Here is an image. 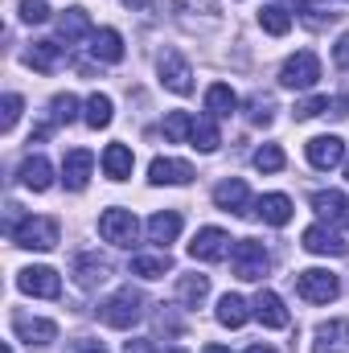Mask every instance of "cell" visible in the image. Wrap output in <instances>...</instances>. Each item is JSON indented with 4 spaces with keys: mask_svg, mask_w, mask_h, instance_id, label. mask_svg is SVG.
Returning a JSON list of instances; mask_svg holds the SVG:
<instances>
[{
    "mask_svg": "<svg viewBox=\"0 0 349 353\" xmlns=\"http://www.w3.org/2000/svg\"><path fill=\"white\" fill-rule=\"evenodd\" d=\"M140 316H144V296L136 288H119L111 300L99 304V321L111 325V329H132Z\"/></svg>",
    "mask_w": 349,
    "mask_h": 353,
    "instance_id": "cell-1",
    "label": "cell"
},
{
    "mask_svg": "<svg viewBox=\"0 0 349 353\" xmlns=\"http://www.w3.org/2000/svg\"><path fill=\"white\" fill-rule=\"evenodd\" d=\"M317 79H321V62H317V54H312V50L292 54V58L283 62V70H279V83H283V87H292V90L317 87Z\"/></svg>",
    "mask_w": 349,
    "mask_h": 353,
    "instance_id": "cell-2",
    "label": "cell"
},
{
    "mask_svg": "<svg viewBox=\"0 0 349 353\" xmlns=\"http://www.w3.org/2000/svg\"><path fill=\"white\" fill-rule=\"evenodd\" d=\"M12 243L29 247V251H50V247H58V222L54 218H25L12 230Z\"/></svg>",
    "mask_w": 349,
    "mask_h": 353,
    "instance_id": "cell-3",
    "label": "cell"
},
{
    "mask_svg": "<svg viewBox=\"0 0 349 353\" xmlns=\"http://www.w3.org/2000/svg\"><path fill=\"white\" fill-rule=\"evenodd\" d=\"M230 263H235V275L239 279H263L267 275V251H263V243H255V239H239L230 247Z\"/></svg>",
    "mask_w": 349,
    "mask_h": 353,
    "instance_id": "cell-4",
    "label": "cell"
},
{
    "mask_svg": "<svg viewBox=\"0 0 349 353\" xmlns=\"http://www.w3.org/2000/svg\"><path fill=\"white\" fill-rule=\"evenodd\" d=\"M296 292L308 300V304H329V300H337V275H329V271H321V267H308V271H300L296 275Z\"/></svg>",
    "mask_w": 349,
    "mask_h": 353,
    "instance_id": "cell-5",
    "label": "cell"
},
{
    "mask_svg": "<svg viewBox=\"0 0 349 353\" xmlns=\"http://www.w3.org/2000/svg\"><path fill=\"white\" fill-rule=\"evenodd\" d=\"M17 288L29 292V296H41V300H58L62 296V279L54 267H25L17 275Z\"/></svg>",
    "mask_w": 349,
    "mask_h": 353,
    "instance_id": "cell-6",
    "label": "cell"
},
{
    "mask_svg": "<svg viewBox=\"0 0 349 353\" xmlns=\"http://www.w3.org/2000/svg\"><path fill=\"white\" fill-rule=\"evenodd\" d=\"M99 234L115 247H132L136 243V214L132 210H107L99 218Z\"/></svg>",
    "mask_w": 349,
    "mask_h": 353,
    "instance_id": "cell-7",
    "label": "cell"
},
{
    "mask_svg": "<svg viewBox=\"0 0 349 353\" xmlns=\"http://www.w3.org/2000/svg\"><path fill=\"white\" fill-rule=\"evenodd\" d=\"M304 152H308V165L312 169H337L341 161H346V144H341V136H312L308 144H304Z\"/></svg>",
    "mask_w": 349,
    "mask_h": 353,
    "instance_id": "cell-8",
    "label": "cell"
},
{
    "mask_svg": "<svg viewBox=\"0 0 349 353\" xmlns=\"http://www.w3.org/2000/svg\"><path fill=\"white\" fill-rule=\"evenodd\" d=\"M226 251H230V234H226V230H218V226L197 230V234H193V243H189V255H193V259H201V263H218Z\"/></svg>",
    "mask_w": 349,
    "mask_h": 353,
    "instance_id": "cell-9",
    "label": "cell"
},
{
    "mask_svg": "<svg viewBox=\"0 0 349 353\" xmlns=\"http://www.w3.org/2000/svg\"><path fill=\"white\" fill-rule=\"evenodd\" d=\"M157 66H161V83L177 94H189L193 90V70H189V62L177 54V50H165L161 58H157Z\"/></svg>",
    "mask_w": 349,
    "mask_h": 353,
    "instance_id": "cell-10",
    "label": "cell"
},
{
    "mask_svg": "<svg viewBox=\"0 0 349 353\" xmlns=\"http://www.w3.org/2000/svg\"><path fill=\"white\" fill-rule=\"evenodd\" d=\"M12 329L25 345H50L58 337V325L46 321V316H25V312H12Z\"/></svg>",
    "mask_w": 349,
    "mask_h": 353,
    "instance_id": "cell-11",
    "label": "cell"
},
{
    "mask_svg": "<svg viewBox=\"0 0 349 353\" xmlns=\"http://www.w3.org/2000/svg\"><path fill=\"white\" fill-rule=\"evenodd\" d=\"M214 205L226 210V214H247V205H251V189H247V181H239V176L218 181V185H214Z\"/></svg>",
    "mask_w": 349,
    "mask_h": 353,
    "instance_id": "cell-12",
    "label": "cell"
},
{
    "mask_svg": "<svg viewBox=\"0 0 349 353\" xmlns=\"http://www.w3.org/2000/svg\"><path fill=\"white\" fill-rule=\"evenodd\" d=\"M90 169H94V152H87V148H70L66 161H62V181H66V189L83 193L87 181H90Z\"/></svg>",
    "mask_w": 349,
    "mask_h": 353,
    "instance_id": "cell-13",
    "label": "cell"
},
{
    "mask_svg": "<svg viewBox=\"0 0 349 353\" xmlns=\"http://www.w3.org/2000/svg\"><path fill=\"white\" fill-rule=\"evenodd\" d=\"M74 279H79V288H99V283H107L111 279V263L99 255V251H87V255H79L74 259Z\"/></svg>",
    "mask_w": 349,
    "mask_h": 353,
    "instance_id": "cell-14",
    "label": "cell"
},
{
    "mask_svg": "<svg viewBox=\"0 0 349 353\" xmlns=\"http://www.w3.org/2000/svg\"><path fill=\"white\" fill-rule=\"evenodd\" d=\"M312 353H349V321H325V325H317Z\"/></svg>",
    "mask_w": 349,
    "mask_h": 353,
    "instance_id": "cell-15",
    "label": "cell"
},
{
    "mask_svg": "<svg viewBox=\"0 0 349 353\" xmlns=\"http://www.w3.org/2000/svg\"><path fill=\"white\" fill-rule=\"evenodd\" d=\"M300 243H304V251H312V255H346L349 251L346 243H341V234L329 230V226H308Z\"/></svg>",
    "mask_w": 349,
    "mask_h": 353,
    "instance_id": "cell-16",
    "label": "cell"
},
{
    "mask_svg": "<svg viewBox=\"0 0 349 353\" xmlns=\"http://www.w3.org/2000/svg\"><path fill=\"white\" fill-rule=\"evenodd\" d=\"M148 181L152 185H189L193 181V169L185 161H173V157H157L152 169H148Z\"/></svg>",
    "mask_w": 349,
    "mask_h": 353,
    "instance_id": "cell-17",
    "label": "cell"
},
{
    "mask_svg": "<svg viewBox=\"0 0 349 353\" xmlns=\"http://www.w3.org/2000/svg\"><path fill=\"white\" fill-rule=\"evenodd\" d=\"M74 119H79V99H74V94H54V103H50V123H41L33 136L46 140L58 123H74Z\"/></svg>",
    "mask_w": 349,
    "mask_h": 353,
    "instance_id": "cell-18",
    "label": "cell"
},
{
    "mask_svg": "<svg viewBox=\"0 0 349 353\" xmlns=\"http://www.w3.org/2000/svg\"><path fill=\"white\" fill-rule=\"evenodd\" d=\"M255 316H259L267 329H288L292 325V316H288V308H283V300L275 292H259L255 296Z\"/></svg>",
    "mask_w": 349,
    "mask_h": 353,
    "instance_id": "cell-19",
    "label": "cell"
},
{
    "mask_svg": "<svg viewBox=\"0 0 349 353\" xmlns=\"http://www.w3.org/2000/svg\"><path fill=\"white\" fill-rule=\"evenodd\" d=\"M292 197H283V193H267L255 201V214H259L263 222H271V226H288L292 222Z\"/></svg>",
    "mask_w": 349,
    "mask_h": 353,
    "instance_id": "cell-20",
    "label": "cell"
},
{
    "mask_svg": "<svg viewBox=\"0 0 349 353\" xmlns=\"http://www.w3.org/2000/svg\"><path fill=\"white\" fill-rule=\"evenodd\" d=\"M90 54L99 58V62H123V37L115 33V29H94L90 33Z\"/></svg>",
    "mask_w": 349,
    "mask_h": 353,
    "instance_id": "cell-21",
    "label": "cell"
},
{
    "mask_svg": "<svg viewBox=\"0 0 349 353\" xmlns=\"http://www.w3.org/2000/svg\"><path fill=\"white\" fill-rule=\"evenodd\" d=\"M21 185L33 189V193H46V189L54 185L50 161H46V157H25V165H21Z\"/></svg>",
    "mask_w": 349,
    "mask_h": 353,
    "instance_id": "cell-22",
    "label": "cell"
},
{
    "mask_svg": "<svg viewBox=\"0 0 349 353\" xmlns=\"http://www.w3.org/2000/svg\"><path fill=\"white\" fill-rule=\"evenodd\" d=\"M312 205H317V214L329 218V222H346L349 218V197L341 189H321V193H312Z\"/></svg>",
    "mask_w": 349,
    "mask_h": 353,
    "instance_id": "cell-23",
    "label": "cell"
},
{
    "mask_svg": "<svg viewBox=\"0 0 349 353\" xmlns=\"http://www.w3.org/2000/svg\"><path fill=\"white\" fill-rule=\"evenodd\" d=\"M177 234H181V214H177V210H161V214L148 218V239H152L157 247H169Z\"/></svg>",
    "mask_w": 349,
    "mask_h": 353,
    "instance_id": "cell-24",
    "label": "cell"
},
{
    "mask_svg": "<svg viewBox=\"0 0 349 353\" xmlns=\"http://www.w3.org/2000/svg\"><path fill=\"white\" fill-rule=\"evenodd\" d=\"M25 62H29L33 70H41V74H54L58 62H62V46H54V41H33L29 54H25Z\"/></svg>",
    "mask_w": 349,
    "mask_h": 353,
    "instance_id": "cell-25",
    "label": "cell"
},
{
    "mask_svg": "<svg viewBox=\"0 0 349 353\" xmlns=\"http://www.w3.org/2000/svg\"><path fill=\"white\" fill-rule=\"evenodd\" d=\"M103 173L111 176V181L132 176V148L128 144H107L103 148Z\"/></svg>",
    "mask_w": 349,
    "mask_h": 353,
    "instance_id": "cell-26",
    "label": "cell"
},
{
    "mask_svg": "<svg viewBox=\"0 0 349 353\" xmlns=\"http://www.w3.org/2000/svg\"><path fill=\"white\" fill-rule=\"evenodd\" d=\"M235 107H239V99H235V90L226 87V83H214V87L206 90V111H210V119H226V115H235Z\"/></svg>",
    "mask_w": 349,
    "mask_h": 353,
    "instance_id": "cell-27",
    "label": "cell"
},
{
    "mask_svg": "<svg viewBox=\"0 0 349 353\" xmlns=\"http://www.w3.org/2000/svg\"><path fill=\"white\" fill-rule=\"evenodd\" d=\"M177 296L185 308H201V300L210 296V275H181L177 279Z\"/></svg>",
    "mask_w": 349,
    "mask_h": 353,
    "instance_id": "cell-28",
    "label": "cell"
},
{
    "mask_svg": "<svg viewBox=\"0 0 349 353\" xmlns=\"http://www.w3.org/2000/svg\"><path fill=\"white\" fill-rule=\"evenodd\" d=\"M58 33H62L66 41H79V37L94 33V29H90V12L87 8H70V12H62V17H58Z\"/></svg>",
    "mask_w": 349,
    "mask_h": 353,
    "instance_id": "cell-29",
    "label": "cell"
},
{
    "mask_svg": "<svg viewBox=\"0 0 349 353\" xmlns=\"http://www.w3.org/2000/svg\"><path fill=\"white\" fill-rule=\"evenodd\" d=\"M247 316H251V312H247V300H243V296H230V292H226V296L218 300V321H222L226 329H243Z\"/></svg>",
    "mask_w": 349,
    "mask_h": 353,
    "instance_id": "cell-30",
    "label": "cell"
},
{
    "mask_svg": "<svg viewBox=\"0 0 349 353\" xmlns=\"http://www.w3.org/2000/svg\"><path fill=\"white\" fill-rule=\"evenodd\" d=\"M165 271H173V259L161 251V255H136L132 259V275H144V279H161Z\"/></svg>",
    "mask_w": 349,
    "mask_h": 353,
    "instance_id": "cell-31",
    "label": "cell"
},
{
    "mask_svg": "<svg viewBox=\"0 0 349 353\" xmlns=\"http://www.w3.org/2000/svg\"><path fill=\"white\" fill-rule=\"evenodd\" d=\"M83 119H87V128H94V132H99V128H107V123H111V99L94 90V94L87 99V111H83Z\"/></svg>",
    "mask_w": 349,
    "mask_h": 353,
    "instance_id": "cell-32",
    "label": "cell"
},
{
    "mask_svg": "<svg viewBox=\"0 0 349 353\" xmlns=\"http://www.w3.org/2000/svg\"><path fill=\"white\" fill-rule=\"evenodd\" d=\"M259 25L271 33V37H283V33L292 29V17H288L279 4H267V8H259Z\"/></svg>",
    "mask_w": 349,
    "mask_h": 353,
    "instance_id": "cell-33",
    "label": "cell"
},
{
    "mask_svg": "<svg viewBox=\"0 0 349 353\" xmlns=\"http://www.w3.org/2000/svg\"><path fill=\"white\" fill-rule=\"evenodd\" d=\"M193 148H201V152H214L218 144H222V136H218V128H214V119H193Z\"/></svg>",
    "mask_w": 349,
    "mask_h": 353,
    "instance_id": "cell-34",
    "label": "cell"
},
{
    "mask_svg": "<svg viewBox=\"0 0 349 353\" xmlns=\"http://www.w3.org/2000/svg\"><path fill=\"white\" fill-rule=\"evenodd\" d=\"M165 136L177 140V144L189 140V136H193V119H189L185 111H169V115H165Z\"/></svg>",
    "mask_w": 349,
    "mask_h": 353,
    "instance_id": "cell-35",
    "label": "cell"
},
{
    "mask_svg": "<svg viewBox=\"0 0 349 353\" xmlns=\"http://www.w3.org/2000/svg\"><path fill=\"white\" fill-rule=\"evenodd\" d=\"M255 169L259 173H279L283 169V148L279 144H263L259 152H255Z\"/></svg>",
    "mask_w": 349,
    "mask_h": 353,
    "instance_id": "cell-36",
    "label": "cell"
},
{
    "mask_svg": "<svg viewBox=\"0 0 349 353\" xmlns=\"http://www.w3.org/2000/svg\"><path fill=\"white\" fill-rule=\"evenodd\" d=\"M271 111H275V99H271V94H255V99H251V123L267 128V123H271Z\"/></svg>",
    "mask_w": 349,
    "mask_h": 353,
    "instance_id": "cell-37",
    "label": "cell"
},
{
    "mask_svg": "<svg viewBox=\"0 0 349 353\" xmlns=\"http://www.w3.org/2000/svg\"><path fill=\"white\" fill-rule=\"evenodd\" d=\"M46 17H50V4H46V0H21V21L41 25Z\"/></svg>",
    "mask_w": 349,
    "mask_h": 353,
    "instance_id": "cell-38",
    "label": "cell"
},
{
    "mask_svg": "<svg viewBox=\"0 0 349 353\" xmlns=\"http://www.w3.org/2000/svg\"><path fill=\"white\" fill-rule=\"evenodd\" d=\"M21 107H25V103H21V94H4V119H0V128H4V132H12V128H17Z\"/></svg>",
    "mask_w": 349,
    "mask_h": 353,
    "instance_id": "cell-39",
    "label": "cell"
},
{
    "mask_svg": "<svg viewBox=\"0 0 349 353\" xmlns=\"http://www.w3.org/2000/svg\"><path fill=\"white\" fill-rule=\"evenodd\" d=\"M321 111H329V99H321V94H317V99L296 103V111H292V115H296V119H312V115H321Z\"/></svg>",
    "mask_w": 349,
    "mask_h": 353,
    "instance_id": "cell-40",
    "label": "cell"
},
{
    "mask_svg": "<svg viewBox=\"0 0 349 353\" xmlns=\"http://www.w3.org/2000/svg\"><path fill=\"white\" fill-rule=\"evenodd\" d=\"M66 353H107V350H103V341H94V337H79Z\"/></svg>",
    "mask_w": 349,
    "mask_h": 353,
    "instance_id": "cell-41",
    "label": "cell"
},
{
    "mask_svg": "<svg viewBox=\"0 0 349 353\" xmlns=\"http://www.w3.org/2000/svg\"><path fill=\"white\" fill-rule=\"evenodd\" d=\"M333 58H337V66H349V33L337 41V50H333Z\"/></svg>",
    "mask_w": 349,
    "mask_h": 353,
    "instance_id": "cell-42",
    "label": "cell"
},
{
    "mask_svg": "<svg viewBox=\"0 0 349 353\" xmlns=\"http://www.w3.org/2000/svg\"><path fill=\"white\" fill-rule=\"evenodd\" d=\"M123 353H161V350H152V341H128Z\"/></svg>",
    "mask_w": 349,
    "mask_h": 353,
    "instance_id": "cell-43",
    "label": "cell"
},
{
    "mask_svg": "<svg viewBox=\"0 0 349 353\" xmlns=\"http://www.w3.org/2000/svg\"><path fill=\"white\" fill-rule=\"evenodd\" d=\"M123 4H128V8H148L152 0H123Z\"/></svg>",
    "mask_w": 349,
    "mask_h": 353,
    "instance_id": "cell-44",
    "label": "cell"
},
{
    "mask_svg": "<svg viewBox=\"0 0 349 353\" xmlns=\"http://www.w3.org/2000/svg\"><path fill=\"white\" fill-rule=\"evenodd\" d=\"M201 353H230V350H226V345H206Z\"/></svg>",
    "mask_w": 349,
    "mask_h": 353,
    "instance_id": "cell-45",
    "label": "cell"
},
{
    "mask_svg": "<svg viewBox=\"0 0 349 353\" xmlns=\"http://www.w3.org/2000/svg\"><path fill=\"white\" fill-rule=\"evenodd\" d=\"M247 353H275V350H271V345H251Z\"/></svg>",
    "mask_w": 349,
    "mask_h": 353,
    "instance_id": "cell-46",
    "label": "cell"
},
{
    "mask_svg": "<svg viewBox=\"0 0 349 353\" xmlns=\"http://www.w3.org/2000/svg\"><path fill=\"white\" fill-rule=\"evenodd\" d=\"M346 176H349V165H346Z\"/></svg>",
    "mask_w": 349,
    "mask_h": 353,
    "instance_id": "cell-47",
    "label": "cell"
}]
</instances>
